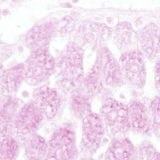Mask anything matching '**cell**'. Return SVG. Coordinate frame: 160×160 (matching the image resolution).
I'll use <instances>...</instances> for the list:
<instances>
[{
    "mask_svg": "<svg viewBox=\"0 0 160 160\" xmlns=\"http://www.w3.org/2000/svg\"><path fill=\"white\" fill-rule=\"evenodd\" d=\"M31 101L42 112L44 118L52 119L56 115L61 104V98L53 88L42 85L32 93Z\"/></svg>",
    "mask_w": 160,
    "mask_h": 160,
    "instance_id": "obj_9",
    "label": "cell"
},
{
    "mask_svg": "<svg viewBox=\"0 0 160 160\" xmlns=\"http://www.w3.org/2000/svg\"><path fill=\"white\" fill-rule=\"evenodd\" d=\"M24 65V81L35 86H42L56 69V61L48 48L31 51Z\"/></svg>",
    "mask_w": 160,
    "mask_h": 160,
    "instance_id": "obj_3",
    "label": "cell"
},
{
    "mask_svg": "<svg viewBox=\"0 0 160 160\" xmlns=\"http://www.w3.org/2000/svg\"><path fill=\"white\" fill-rule=\"evenodd\" d=\"M99 116L113 138L124 136L130 131L128 106L116 99L107 98L100 109Z\"/></svg>",
    "mask_w": 160,
    "mask_h": 160,
    "instance_id": "obj_4",
    "label": "cell"
},
{
    "mask_svg": "<svg viewBox=\"0 0 160 160\" xmlns=\"http://www.w3.org/2000/svg\"><path fill=\"white\" fill-rule=\"evenodd\" d=\"M37 106L31 101L19 109L13 124L12 136L19 142L25 138L36 133L44 119Z\"/></svg>",
    "mask_w": 160,
    "mask_h": 160,
    "instance_id": "obj_7",
    "label": "cell"
},
{
    "mask_svg": "<svg viewBox=\"0 0 160 160\" xmlns=\"http://www.w3.org/2000/svg\"><path fill=\"white\" fill-rule=\"evenodd\" d=\"M154 80L157 89H159V60L157 61L154 68Z\"/></svg>",
    "mask_w": 160,
    "mask_h": 160,
    "instance_id": "obj_23",
    "label": "cell"
},
{
    "mask_svg": "<svg viewBox=\"0 0 160 160\" xmlns=\"http://www.w3.org/2000/svg\"><path fill=\"white\" fill-rule=\"evenodd\" d=\"M151 111V127L155 135L159 136V98L156 96L151 102L150 106Z\"/></svg>",
    "mask_w": 160,
    "mask_h": 160,
    "instance_id": "obj_22",
    "label": "cell"
},
{
    "mask_svg": "<svg viewBox=\"0 0 160 160\" xmlns=\"http://www.w3.org/2000/svg\"><path fill=\"white\" fill-rule=\"evenodd\" d=\"M25 70L24 63L17 64L0 73V94L12 96L24 81Z\"/></svg>",
    "mask_w": 160,
    "mask_h": 160,
    "instance_id": "obj_12",
    "label": "cell"
},
{
    "mask_svg": "<svg viewBox=\"0 0 160 160\" xmlns=\"http://www.w3.org/2000/svg\"><path fill=\"white\" fill-rule=\"evenodd\" d=\"M82 90L89 98L98 94L104 87V81L100 73L99 68L96 62L82 79Z\"/></svg>",
    "mask_w": 160,
    "mask_h": 160,
    "instance_id": "obj_18",
    "label": "cell"
},
{
    "mask_svg": "<svg viewBox=\"0 0 160 160\" xmlns=\"http://www.w3.org/2000/svg\"><path fill=\"white\" fill-rule=\"evenodd\" d=\"M130 130L143 135L151 131L150 119L144 105L138 101L132 102L128 106Z\"/></svg>",
    "mask_w": 160,
    "mask_h": 160,
    "instance_id": "obj_13",
    "label": "cell"
},
{
    "mask_svg": "<svg viewBox=\"0 0 160 160\" xmlns=\"http://www.w3.org/2000/svg\"><path fill=\"white\" fill-rule=\"evenodd\" d=\"M104 160H137L136 148L125 136L112 138L104 153Z\"/></svg>",
    "mask_w": 160,
    "mask_h": 160,
    "instance_id": "obj_11",
    "label": "cell"
},
{
    "mask_svg": "<svg viewBox=\"0 0 160 160\" xmlns=\"http://www.w3.org/2000/svg\"><path fill=\"white\" fill-rule=\"evenodd\" d=\"M21 106L20 100L13 96L0 101V141L12 135L14 119Z\"/></svg>",
    "mask_w": 160,
    "mask_h": 160,
    "instance_id": "obj_10",
    "label": "cell"
},
{
    "mask_svg": "<svg viewBox=\"0 0 160 160\" xmlns=\"http://www.w3.org/2000/svg\"><path fill=\"white\" fill-rule=\"evenodd\" d=\"M71 108L76 117L83 119L91 113L89 97L84 93L82 89H76L72 95Z\"/></svg>",
    "mask_w": 160,
    "mask_h": 160,
    "instance_id": "obj_19",
    "label": "cell"
},
{
    "mask_svg": "<svg viewBox=\"0 0 160 160\" xmlns=\"http://www.w3.org/2000/svg\"><path fill=\"white\" fill-rule=\"evenodd\" d=\"M56 67L59 81L66 88H75L83 79V51L77 44H67L61 52Z\"/></svg>",
    "mask_w": 160,
    "mask_h": 160,
    "instance_id": "obj_1",
    "label": "cell"
},
{
    "mask_svg": "<svg viewBox=\"0 0 160 160\" xmlns=\"http://www.w3.org/2000/svg\"><path fill=\"white\" fill-rule=\"evenodd\" d=\"M95 62L104 84L109 87H118L123 84L119 63L108 48H103L99 51Z\"/></svg>",
    "mask_w": 160,
    "mask_h": 160,
    "instance_id": "obj_8",
    "label": "cell"
},
{
    "mask_svg": "<svg viewBox=\"0 0 160 160\" xmlns=\"http://www.w3.org/2000/svg\"><path fill=\"white\" fill-rule=\"evenodd\" d=\"M79 160H99L96 159L95 158L91 156H80V158Z\"/></svg>",
    "mask_w": 160,
    "mask_h": 160,
    "instance_id": "obj_24",
    "label": "cell"
},
{
    "mask_svg": "<svg viewBox=\"0 0 160 160\" xmlns=\"http://www.w3.org/2000/svg\"><path fill=\"white\" fill-rule=\"evenodd\" d=\"M105 134V127L99 114L91 112L82 119L79 144L80 156L92 157L100 148Z\"/></svg>",
    "mask_w": 160,
    "mask_h": 160,
    "instance_id": "obj_5",
    "label": "cell"
},
{
    "mask_svg": "<svg viewBox=\"0 0 160 160\" xmlns=\"http://www.w3.org/2000/svg\"><path fill=\"white\" fill-rule=\"evenodd\" d=\"M118 63L123 81L136 88L144 87L146 71L141 51L136 49L122 53Z\"/></svg>",
    "mask_w": 160,
    "mask_h": 160,
    "instance_id": "obj_6",
    "label": "cell"
},
{
    "mask_svg": "<svg viewBox=\"0 0 160 160\" xmlns=\"http://www.w3.org/2000/svg\"><path fill=\"white\" fill-rule=\"evenodd\" d=\"M20 143L23 148L22 160H46L47 141L41 135L32 134L23 139Z\"/></svg>",
    "mask_w": 160,
    "mask_h": 160,
    "instance_id": "obj_16",
    "label": "cell"
},
{
    "mask_svg": "<svg viewBox=\"0 0 160 160\" xmlns=\"http://www.w3.org/2000/svg\"><path fill=\"white\" fill-rule=\"evenodd\" d=\"M55 26L51 22L41 24L32 28L26 34L25 43L32 51L47 48L54 32Z\"/></svg>",
    "mask_w": 160,
    "mask_h": 160,
    "instance_id": "obj_14",
    "label": "cell"
},
{
    "mask_svg": "<svg viewBox=\"0 0 160 160\" xmlns=\"http://www.w3.org/2000/svg\"><path fill=\"white\" fill-rule=\"evenodd\" d=\"M159 27L154 23L147 25L140 33L141 52L150 60H153L159 54Z\"/></svg>",
    "mask_w": 160,
    "mask_h": 160,
    "instance_id": "obj_15",
    "label": "cell"
},
{
    "mask_svg": "<svg viewBox=\"0 0 160 160\" xmlns=\"http://www.w3.org/2000/svg\"><path fill=\"white\" fill-rule=\"evenodd\" d=\"M136 152L137 160H159V151L149 141H142L136 147Z\"/></svg>",
    "mask_w": 160,
    "mask_h": 160,
    "instance_id": "obj_21",
    "label": "cell"
},
{
    "mask_svg": "<svg viewBox=\"0 0 160 160\" xmlns=\"http://www.w3.org/2000/svg\"><path fill=\"white\" fill-rule=\"evenodd\" d=\"M79 156L73 129L62 126L56 129L47 141L46 160H76Z\"/></svg>",
    "mask_w": 160,
    "mask_h": 160,
    "instance_id": "obj_2",
    "label": "cell"
},
{
    "mask_svg": "<svg viewBox=\"0 0 160 160\" xmlns=\"http://www.w3.org/2000/svg\"><path fill=\"white\" fill-rule=\"evenodd\" d=\"M21 150V143L10 136L0 141V160H17Z\"/></svg>",
    "mask_w": 160,
    "mask_h": 160,
    "instance_id": "obj_20",
    "label": "cell"
},
{
    "mask_svg": "<svg viewBox=\"0 0 160 160\" xmlns=\"http://www.w3.org/2000/svg\"><path fill=\"white\" fill-rule=\"evenodd\" d=\"M113 39L116 46L123 53L133 50L132 48L136 42V34L130 23L123 22L114 28Z\"/></svg>",
    "mask_w": 160,
    "mask_h": 160,
    "instance_id": "obj_17",
    "label": "cell"
}]
</instances>
